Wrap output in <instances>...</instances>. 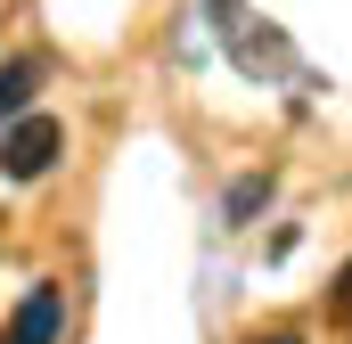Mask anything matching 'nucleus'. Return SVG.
I'll use <instances>...</instances> for the list:
<instances>
[{"instance_id":"6","label":"nucleus","mask_w":352,"mask_h":344,"mask_svg":"<svg viewBox=\"0 0 352 344\" xmlns=\"http://www.w3.org/2000/svg\"><path fill=\"white\" fill-rule=\"evenodd\" d=\"M328 303H336V320H352V262L336 270V295H328Z\"/></svg>"},{"instance_id":"4","label":"nucleus","mask_w":352,"mask_h":344,"mask_svg":"<svg viewBox=\"0 0 352 344\" xmlns=\"http://www.w3.org/2000/svg\"><path fill=\"white\" fill-rule=\"evenodd\" d=\"M33 90H41V58H8L0 66V123L33 115Z\"/></svg>"},{"instance_id":"1","label":"nucleus","mask_w":352,"mask_h":344,"mask_svg":"<svg viewBox=\"0 0 352 344\" xmlns=\"http://www.w3.org/2000/svg\"><path fill=\"white\" fill-rule=\"evenodd\" d=\"M213 17H221V50H230V66H238L246 83H295V90H320V83H311V66L295 58L287 25H270L263 8H246V0H213Z\"/></svg>"},{"instance_id":"7","label":"nucleus","mask_w":352,"mask_h":344,"mask_svg":"<svg viewBox=\"0 0 352 344\" xmlns=\"http://www.w3.org/2000/svg\"><path fill=\"white\" fill-rule=\"evenodd\" d=\"M263 344H303V336H263Z\"/></svg>"},{"instance_id":"5","label":"nucleus","mask_w":352,"mask_h":344,"mask_svg":"<svg viewBox=\"0 0 352 344\" xmlns=\"http://www.w3.org/2000/svg\"><path fill=\"white\" fill-rule=\"evenodd\" d=\"M263 205H270V172H246V180H230V197H221V230H246Z\"/></svg>"},{"instance_id":"2","label":"nucleus","mask_w":352,"mask_h":344,"mask_svg":"<svg viewBox=\"0 0 352 344\" xmlns=\"http://www.w3.org/2000/svg\"><path fill=\"white\" fill-rule=\"evenodd\" d=\"M58 156H66V123H58V115H16V123L0 131V172H8V180H41Z\"/></svg>"},{"instance_id":"3","label":"nucleus","mask_w":352,"mask_h":344,"mask_svg":"<svg viewBox=\"0 0 352 344\" xmlns=\"http://www.w3.org/2000/svg\"><path fill=\"white\" fill-rule=\"evenodd\" d=\"M58 336H66V287L33 279V287H25V303L0 320V344H58Z\"/></svg>"}]
</instances>
